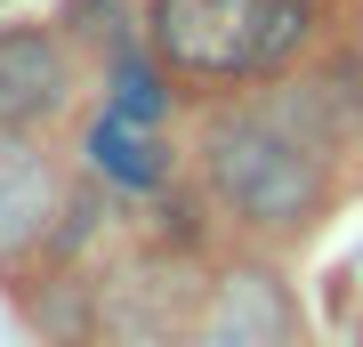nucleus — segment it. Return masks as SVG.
Instances as JSON below:
<instances>
[{"label":"nucleus","instance_id":"nucleus-1","mask_svg":"<svg viewBox=\"0 0 363 347\" xmlns=\"http://www.w3.org/2000/svg\"><path fill=\"white\" fill-rule=\"evenodd\" d=\"M202 170H210V186H218V202L242 226H259V234H298L331 202V162L307 154L291 129H274L259 105H234V114L210 121Z\"/></svg>","mask_w":363,"mask_h":347},{"label":"nucleus","instance_id":"nucleus-2","mask_svg":"<svg viewBox=\"0 0 363 347\" xmlns=\"http://www.w3.org/2000/svg\"><path fill=\"white\" fill-rule=\"evenodd\" d=\"M154 57L194 81H250L298 57L315 0H145Z\"/></svg>","mask_w":363,"mask_h":347},{"label":"nucleus","instance_id":"nucleus-3","mask_svg":"<svg viewBox=\"0 0 363 347\" xmlns=\"http://www.w3.org/2000/svg\"><path fill=\"white\" fill-rule=\"evenodd\" d=\"M202 283H194V267H186L178 250H145L130 258V267L113 275V283H97V331L89 347H186L194 339V323H202Z\"/></svg>","mask_w":363,"mask_h":347},{"label":"nucleus","instance_id":"nucleus-4","mask_svg":"<svg viewBox=\"0 0 363 347\" xmlns=\"http://www.w3.org/2000/svg\"><path fill=\"white\" fill-rule=\"evenodd\" d=\"M65 170H57L25 129L0 121V267H25L33 250L57 243V226H65Z\"/></svg>","mask_w":363,"mask_h":347},{"label":"nucleus","instance_id":"nucleus-5","mask_svg":"<svg viewBox=\"0 0 363 347\" xmlns=\"http://www.w3.org/2000/svg\"><path fill=\"white\" fill-rule=\"evenodd\" d=\"M73 89V57L57 33L40 25H0V121L9 129H33L49 121Z\"/></svg>","mask_w":363,"mask_h":347},{"label":"nucleus","instance_id":"nucleus-6","mask_svg":"<svg viewBox=\"0 0 363 347\" xmlns=\"http://www.w3.org/2000/svg\"><path fill=\"white\" fill-rule=\"evenodd\" d=\"M291 339H298V323L274 291V275H226L186 347H291Z\"/></svg>","mask_w":363,"mask_h":347},{"label":"nucleus","instance_id":"nucleus-7","mask_svg":"<svg viewBox=\"0 0 363 347\" xmlns=\"http://www.w3.org/2000/svg\"><path fill=\"white\" fill-rule=\"evenodd\" d=\"M89 170H97V186H113V194H162L169 186V145H162V129H145V121L97 114L89 121Z\"/></svg>","mask_w":363,"mask_h":347},{"label":"nucleus","instance_id":"nucleus-8","mask_svg":"<svg viewBox=\"0 0 363 347\" xmlns=\"http://www.w3.org/2000/svg\"><path fill=\"white\" fill-rule=\"evenodd\" d=\"M105 114H121V121H145V129H162V114H169V89H162V73L145 57H130V49H113V105Z\"/></svg>","mask_w":363,"mask_h":347}]
</instances>
